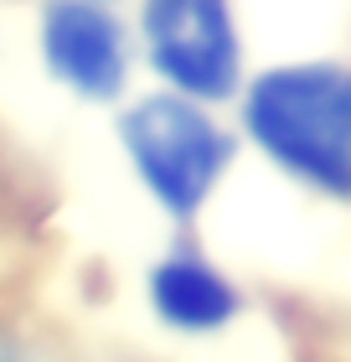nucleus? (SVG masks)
<instances>
[{"label": "nucleus", "mask_w": 351, "mask_h": 362, "mask_svg": "<svg viewBox=\"0 0 351 362\" xmlns=\"http://www.w3.org/2000/svg\"><path fill=\"white\" fill-rule=\"evenodd\" d=\"M0 362H57L52 352H42L31 337L11 332V326H0Z\"/></svg>", "instance_id": "nucleus-6"}, {"label": "nucleus", "mask_w": 351, "mask_h": 362, "mask_svg": "<svg viewBox=\"0 0 351 362\" xmlns=\"http://www.w3.org/2000/svg\"><path fill=\"white\" fill-rule=\"evenodd\" d=\"M243 129L299 187L351 202V68L284 62L243 93Z\"/></svg>", "instance_id": "nucleus-1"}, {"label": "nucleus", "mask_w": 351, "mask_h": 362, "mask_svg": "<svg viewBox=\"0 0 351 362\" xmlns=\"http://www.w3.org/2000/svg\"><path fill=\"white\" fill-rule=\"evenodd\" d=\"M119 145L155 207L176 223H191L232 166V140L222 135V124L176 88L129 104L119 114Z\"/></svg>", "instance_id": "nucleus-2"}, {"label": "nucleus", "mask_w": 351, "mask_h": 362, "mask_svg": "<svg viewBox=\"0 0 351 362\" xmlns=\"http://www.w3.org/2000/svg\"><path fill=\"white\" fill-rule=\"evenodd\" d=\"M98 6H104V0H98Z\"/></svg>", "instance_id": "nucleus-7"}, {"label": "nucleus", "mask_w": 351, "mask_h": 362, "mask_svg": "<svg viewBox=\"0 0 351 362\" xmlns=\"http://www.w3.org/2000/svg\"><path fill=\"white\" fill-rule=\"evenodd\" d=\"M145 62L165 88L217 104L243 83V42L232 21V0H145L140 11Z\"/></svg>", "instance_id": "nucleus-3"}, {"label": "nucleus", "mask_w": 351, "mask_h": 362, "mask_svg": "<svg viewBox=\"0 0 351 362\" xmlns=\"http://www.w3.org/2000/svg\"><path fill=\"white\" fill-rule=\"evenodd\" d=\"M150 310L171 332L207 337V332H222V326L238 321L243 295L212 259L191 254V249H176L150 269Z\"/></svg>", "instance_id": "nucleus-5"}, {"label": "nucleus", "mask_w": 351, "mask_h": 362, "mask_svg": "<svg viewBox=\"0 0 351 362\" xmlns=\"http://www.w3.org/2000/svg\"><path fill=\"white\" fill-rule=\"evenodd\" d=\"M42 62L78 98L109 104L129 83L124 26L98 0H52L42 11Z\"/></svg>", "instance_id": "nucleus-4"}]
</instances>
